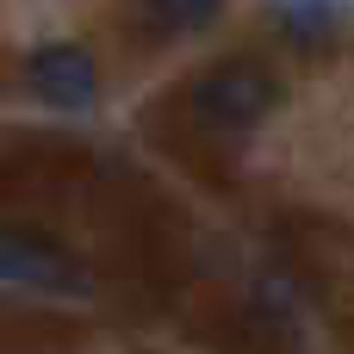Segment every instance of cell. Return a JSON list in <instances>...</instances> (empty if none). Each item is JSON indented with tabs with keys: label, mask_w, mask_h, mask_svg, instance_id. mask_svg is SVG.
I'll return each instance as SVG.
<instances>
[{
	"label": "cell",
	"mask_w": 354,
	"mask_h": 354,
	"mask_svg": "<svg viewBox=\"0 0 354 354\" xmlns=\"http://www.w3.org/2000/svg\"><path fill=\"white\" fill-rule=\"evenodd\" d=\"M0 280L31 286V292H87L81 261L37 230H0Z\"/></svg>",
	"instance_id": "cell-2"
},
{
	"label": "cell",
	"mask_w": 354,
	"mask_h": 354,
	"mask_svg": "<svg viewBox=\"0 0 354 354\" xmlns=\"http://www.w3.org/2000/svg\"><path fill=\"white\" fill-rule=\"evenodd\" d=\"M25 75H31V93H37L44 106H56V112H87L93 93H100L93 56L75 50V44H44V50L31 56Z\"/></svg>",
	"instance_id": "cell-3"
},
{
	"label": "cell",
	"mask_w": 354,
	"mask_h": 354,
	"mask_svg": "<svg viewBox=\"0 0 354 354\" xmlns=\"http://www.w3.org/2000/svg\"><path fill=\"white\" fill-rule=\"evenodd\" d=\"M274 12H280V25H286L292 37H305V44L336 37V25H342V0H280Z\"/></svg>",
	"instance_id": "cell-4"
},
{
	"label": "cell",
	"mask_w": 354,
	"mask_h": 354,
	"mask_svg": "<svg viewBox=\"0 0 354 354\" xmlns=\"http://www.w3.org/2000/svg\"><path fill=\"white\" fill-rule=\"evenodd\" d=\"M280 106V81L255 62H218L193 81V112L218 131H249Z\"/></svg>",
	"instance_id": "cell-1"
},
{
	"label": "cell",
	"mask_w": 354,
	"mask_h": 354,
	"mask_svg": "<svg viewBox=\"0 0 354 354\" xmlns=\"http://www.w3.org/2000/svg\"><path fill=\"white\" fill-rule=\"evenodd\" d=\"M224 12V0H149V19L162 31H205Z\"/></svg>",
	"instance_id": "cell-5"
}]
</instances>
